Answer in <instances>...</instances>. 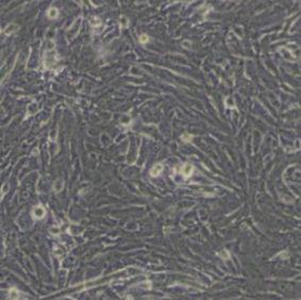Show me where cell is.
<instances>
[{"label":"cell","instance_id":"cell-1","mask_svg":"<svg viewBox=\"0 0 301 300\" xmlns=\"http://www.w3.org/2000/svg\"><path fill=\"white\" fill-rule=\"evenodd\" d=\"M193 172H194V167H193V165H192V164H189V163L185 164L183 167H182V169H181V172L184 175L185 177H189Z\"/></svg>","mask_w":301,"mask_h":300},{"label":"cell","instance_id":"cell-2","mask_svg":"<svg viewBox=\"0 0 301 300\" xmlns=\"http://www.w3.org/2000/svg\"><path fill=\"white\" fill-rule=\"evenodd\" d=\"M162 170H163V165L162 164H156V165L153 166V167L151 168V172H150V175H151L152 177H156V176H159L160 174L162 172Z\"/></svg>","mask_w":301,"mask_h":300},{"label":"cell","instance_id":"cell-3","mask_svg":"<svg viewBox=\"0 0 301 300\" xmlns=\"http://www.w3.org/2000/svg\"><path fill=\"white\" fill-rule=\"evenodd\" d=\"M45 215V210L42 205H38V207H34L33 210V216L35 218H42L43 216Z\"/></svg>","mask_w":301,"mask_h":300},{"label":"cell","instance_id":"cell-4","mask_svg":"<svg viewBox=\"0 0 301 300\" xmlns=\"http://www.w3.org/2000/svg\"><path fill=\"white\" fill-rule=\"evenodd\" d=\"M18 29H19V26H18V25H16V24H10L8 27L6 28V30H4V33H6V35H11V34L14 33L15 31H17Z\"/></svg>","mask_w":301,"mask_h":300},{"label":"cell","instance_id":"cell-5","mask_svg":"<svg viewBox=\"0 0 301 300\" xmlns=\"http://www.w3.org/2000/svg\"><path fill=\"white\" fill-rule=\"evenodd\" d=\"M57 15H59V11H57V9H55V8H50L49 9V11H48V17H49L50 19H54V18H57Z\"/></svg>","mask_w":301,"mask_h":300},{"label":"cell","instance_id":"cell-6","mask_svg":"<svg viewBox=\"0 0 301 300\" xmlns=\"http://www.w3.org/2000/svg\"><path fill=\"white\" fill-rule=\"evenodd\" d=\"M148 40H149V38H148L146 34H143V35H141V38H140V41L142 44H146L148 41Z\"/></svg>","mask_w":301,"mask_h":300},{"label":"cell","instance_id":"cell-7","mask_svg":"<svg viewBox=\"0 0 301 300\" xmlns=\"http://www.w3.org/2000/svg\"><path fill=\"white\" fill-rule=\"evenodd\" d=\"M182 140H186V142H191V140H192V136L191 135H187V134H185L182 136Z\"/></svg>","mask_w":301,"mask_h":300}]
</instances>
